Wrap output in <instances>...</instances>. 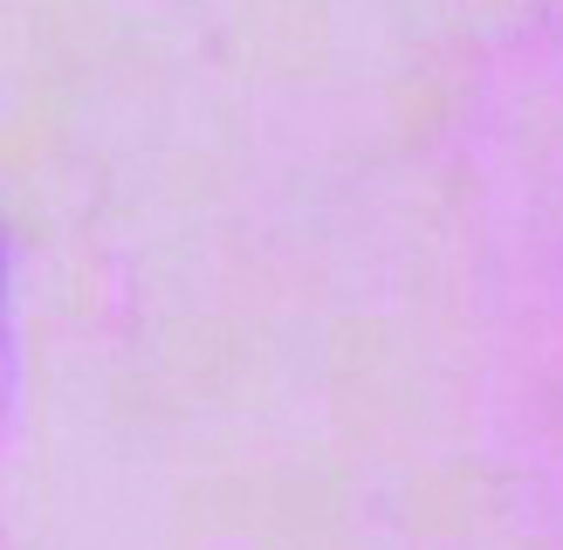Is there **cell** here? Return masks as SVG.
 I'll list each match as a JSON object with an SVG mask.
<instances>
[{
    "label": "cell",
    "mask_w": 563,
    "mask_h": 550,
    "mask_svg": "<svg viewBox=\"0 0 563 550\" xmlns=\"http://www.w3.org/2000/svg\"><path fill=\"white\" fill-rule=\"evenodd\" d=\"M21 406V330H14V275H8V241H0V440Z\"/></svg>",
    "instance_id": "cell-1"
}]
</instances>
